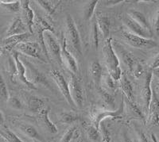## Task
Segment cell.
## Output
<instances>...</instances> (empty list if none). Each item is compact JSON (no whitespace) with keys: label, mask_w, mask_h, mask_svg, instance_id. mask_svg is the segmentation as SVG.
Masks as SVG:
<instances>
[{"label":"cell","mask_w":159,"mask_h":142,"mask_svg":"<svg viewBox=\"0 0 159 142\" xmlns=\"http://www.w3.org/2000/svg\"><path fill=\"white\" fill-rule=\"evenodd\" d=\"M27 68L29 69L30 72V81L31 83H33L35 85V83L42 85V86L45 87V88L49 89V90H52V87H51L50 83H49V80L47 79L46 76H45V74L43 72H40L38 69H36L32 64L27 62L26 63Z\"/></svg>","instance_id":"12"},{"label":"cell","mask_w":159,"mask_h":142,"mask_svg":"<svg viewBox=\"0 0 159 142\" xmlns=\"http://www.w3.org/2000/svg\"><path fill=\"white\" fill-rule=\"evenodd\" d=\"M104 81H105V85L108 87L110 90H115L117 87V85H116V81L114 80L110 76V75H107V76H104Z\"/></svg>","instance_id":"38"},{"label":"cell","mask_w":159,"mask_h":142,"mask_svg":"<svg viewBox=\"0 0 159 142\" xmlns=\"http://www.w3.org/2000/svg\"><path fill=\"white\" fill-rule=\"evenodd\" d=\"M4 123H5V118H4V115L2 112L0 110V125H2L3 126Z\"/></svg>","instance_id":"44"},{"label":"cell","mask_w":159,"mask_h":142,"mask_svg":"<svg viewBox=\"0 0 159 142\" xmlns=\"http://www.w3.org/2000/svg\"><path fill=\"white\" fill-rule=\"evenodd\" d=\"M124 112V99H122L121 103L117 110H108L104 109H98L93 108L90 111V117L92 121L93 126L99 130L100 123L103 119L107 118H122Z\"/></svg>","instance_id":"2"},{"label":"cell","mask_w":159,"mask_h":142,"mask_svg":"<svg viewBox=\"0 0 159 142\" xmlns=\"http://www.w3.org/2000/svg\"><path fill=\"white\" fill-rule=\"evenodd\" d=\"M38 5L45 11L49 17L54 15L58 7L61 4V1H50V0H38L37 1Z\"/></svg>","instance_id":"23"},{"label":"cell","mask_w":159,"mask_h":142,"mask_svg":"<svg viewBox=\"0 0 159 142\" xmlns=\"http://www.w3.org/2000/svg\"><path fill=\"white\" fill-rule=\"evenodd\" d=\"M152 139H153V140H154V142H157V139H156L155 136H154V134H152Z\"/></svg>","instance_id":"45"},{"label":"cell","mask_w":159,"mask_h":142,"mask_svg":"<svg viewBox=\"0 0 159 142\" xmlns=\"http://www.w3.org/2000/svg\"><path fill=\"white\" fill-rule=\"evenodd\" d=\"M139 139H140V141L141 142H150L149 141L148 138H147V135L145 134L142 130H139Z\"/></svg>","instance_id":"42"},{"label":"cell","mask_w":159,"mask_h":142,"mask_svg":"<svg viewBox=\"0 0 159 142\" xmlns=\"http://www.w3.org/2000/svg\"><path fill=\"white\" fill-rule=\"evenodd\" d=\"M102 72H103V69H102L101 64L98 61L92 62L90 67V74L96 83H99L102 77Z\"/></svg>","instance_id":"26"},{"label":"cell","mask_w":159,"mask_h":142,"mask_svg":"<svg viewBox=\"0 0 159 142\" xmlns=\"http://www.w3.org/2000/svg\"><path fill=\"white\" fill-rule=\"evenodd\" d=\"M1 54H2V47H0V56H1Z\"/></svg>","instance_id":"46"},{"label":"cell","mask_w":159,"mask_h":142,"mask_svg":"<svg viewBox=\"0 0 159 142\" xmlns=\"http://www.w3.org/2000/svg\"><path fill=\"white\" fill-rule=\"evenodd\" d=\"M120 37L127 45L137 49H153L157 46V43L154 40L142 38L128 31H121Z\"/></svg>","instance_id":"3"},{"label":"cell","mask_w":159,"mask_h":142,"mask_svg":"<svg viewBox=\"0 0 159 142\" xmlns=\"http://www.w3.org/2000/svg\"><path fill=\"white\" fill-rule=\"evenodd\" d=\"M150 69L153 71L155 70V69H159V53L156 56V57L154 58L153 62H152L151 65H150Z\"/></svg>","instance_id":"40"},{"label":"cell","mask_w":159,"mask_h":142,"mask_svg":"<svg viewBox=\"0 0 159 142\" xmlns=\"http://www.w3.org/2000/svg\"><path fill=\"white\" fill-rule=\"evenodd\" d=\"M82 140H83V138H82L81 131L77 128L76 131H75L74 135H73V137H72L71 142H82Z\"/></svg>","instance_id":"39"},{"label":"cell","mask_w":159,"mask_h":142,"mask_svg":"<svg viewBox=\"0 0 159 142\" xmlns=\"http://www.w3.org/2000/svg\"><path fill=\"white\" fill-rule=\"evenodd\" d=\"M128 15L132 18V19H134L135 22H137L141 26H143L144 29L148 30L149 32L153 33L150 23H149L148 21H147V18H146V16L144 15V14H143V13L140 12V11H131L129 12Z\"/></svg>","instance_id":"24"},{"label":"cell","mask_w":159,"mask_h":142,"mask_svg":"<svg viewBox=\"0 0 159 142\" xmlns=\"http://www.w3.org/2000/svg\"><path fill=\"white\" fill-rule=\"evenodd\" d=\"M111 41L112 39L111 38L105 41L104 45L102 48V52L108 74L114 80L119 81L123 72L119 66V58L113 49Z\"/></svg>","instance_id":"1"},{"label":"cell","mask_w":159,"mask_h":142,"mask_svg":"<svg viewBox=\"0 0 159 142\" xmlns=\"http://www.w3.org/2000/svg\"><path fill=\"white\" fill-rule=\"evenodd\" d=\"M66 27H67L68 34L69 38L72 43V47L74 48L75 50L79 54H82V47H81V40L80 37V33L78 31L77 27L74 20L71 15H68L66 18Z\"/></svg>","instance_id":"7"},{"label":"cell","mask_w":159,"mask_h":142,"mask_svg":"<svg viewBox=\"0 0 159 142\" xmlns=\"http://www.w3.org/2000/svg\"><path fill=\"white\" fill-rule=\"evenodd\" d=\"M77 128L78 127L76 125H73L71 127H69L67 131H66V133L62 137L61 142H71L72 137H73V135H74L75 131H76Z\"/></svg>","instance_id":"35"},{"label":"cell","mask_w":159,"mask_h":142,"mask_svg":"<svg viewBox=\"0 0 159 142\" xmlns=\"http://www.w3.org/2000/svg\"><path fill=\"white\" fill-rule=\"evenodd\" d=\"M154 29L155 32L157 33V34L159 35V10L157 11V15H156L155 19H154Z\"/></svg>","instance_id":"41"},{"label":"cell","mask_w":159,"mask_h":142,"mask_svg":"<svg viewBox=\"0 0 159 142\" xmlns=\"http://www.w3.org/2000/svg\"><path fill=\"white\" fill-rule=\"evenodd\" d=\"M152 77H153V72H149L148 73H147L146 78H145L144 85H143L141 92L145 109L147 112H149V109H150V102H151L152 99V92H153L151 88Z\"/></svg>","instance_id":"17"},{"label":"cell","mask_w":159,"mask_h":142,"mask_svg":"<svg viewBox=\"0 0 159 142\" xmlns=\"http://www.w3.org/2000/svg\"><path fill=\"white\" fill-rule=\"evenodd\" d=\"M99 93H100V96H101L102 100L103 101V103L106 104L110 108H114L115 107V99L107 91H106L103 89H100L99 90Z\"/></svg>","instance_id":"34"},{"label":"cell","mask_w":159,"mask_h":142,"mask_svg":"<svg viewBox=\"0 0 159 142\" xmlns=\"http://www.w3.org/2000/svg\"><path fill=\"white\" fill-rule=\"evenodd\" d=\"M45 38V42L46 45V49H47L48 53H49V57L56 60L57 63L59 64H61V45L58 42L57 40L52 36V33L45 32L44 34Z\"/></svg>","instance_id":"5"},{"label":"cell","mask_w":159,"mask_h":142,"mask_svg":"<svg viewBox=\"0 0 159 142\" xmlns=\"http://www.w3.org/2000/svg\"><path fill=\"white\" fill-rule=\"evenodd\" d=\"M34 24L36 25L37 33H38V44H39L41 49H42V52L46 56L48 60H51L50 57L48 53L47 49H46V45L45 42V38H44V34L45 32H50L52 33H54L53 27L47 22V20L45 18H42L40 15H36L34 18Z\"/></svg>","instance_id":"4"},{"label":"cell","mask_w":159,"mask_h":142,"mask_svg":"<svg viewBox=\"0 0 159 142\" xmlns=\"http://www.w3.org/2000/svg\"><path fill=\"white\" fill-rule=\"evenodd\" d=\"M123 1L122 0H110V1H105V5L107 6V7H111V6H115V5H117V4L120 3V2H123Z\"/></svg>","instance_id":"43"},{"label":"cell","mask_w":159,"mask_h":142,"mask_svg":"<svg viewBox=\"0 0 159 142\" xmlns=\"http://www.w3.org/2000/svg\"><path fill=\"white\" fill-rule=\"evenodd\" d=\"M18 127L21 130V131L23 132L26 136H28L30 138L37 140L38 142H47L46 140L42 137V135L38 133L36 128L33 126L32 125L26 124V123H20L18 125Z\"/></svg>","instance_id":"21"},{"label":"cell","mask_w":159,"mask_h":142,"mask_svg":"<svg viewBox=\"0 0 159 142\" xmlns=\"http://www.w3.org/2000/svg\"><path fill=\"white\" fill-rule=\"evenodd\" d=\"M120 87L127 99L130 102H134V90H133V86L131 84V82L128 79L127 76L125 74H123L120 79Z\"/></svg>","instance_id":"22"},{"label":"cell","mask_w":159,"mask_h":142,"mask_svg":"<svg viewBox=\"0 0 159 142\" xmlns=\"http://www.w3.org/2000/svg\"><path fill=\"white\" fill-rule=\"evenodd\" d=\"M61 59L62 62H65L67 65L68 69L72 72L73 75L77 73L78 72V66L76 60L73 57L72 54L70 53L67 49V42L66 39L63 37L61 42Z\"/></svg>","instance_id":"13"},{"label":"cell","mask_w":159,"mask_h":142,"mask_svg":"<svg viewBox=\"0 0 159 142\" xmlns=\"http://www.w3.org/2000/svg\"><path fill=\"white\" fill-rule=\"evenodd\" d=\"M0 135L7 142H24L21 139L18 138L15 133H13L9 129L6 127L0 130Z\"/></svg>","instance_id":"29"},{"label":"cell","mask_w":159,"mask_h":142,"mask_svg":"<svg viewBox=\"0 0 159 142\" xmlns=\"http://www.w3.org/2000/svg\"><path fill=\"white\" fill-rule=\"evenodd\" d=\"M49 108H44L43 110L38 113V122L45 130H47L51 133H57V128L55 126L54 123L49 119Z\"/></svg>","instance_id":"18"},{"label":"cell","mask_w":159,"mask_h":142,"mask_svg":"<svg viewBox=\"0 0 159 142\" xmlns=\"http://www.w3.org/2000/svg\"><path fill=\"white\" fill-rule=\"evenodd\" d=\"M27 27L24 23L23 20L20 18H15L13 20L12 23L10 25L9 29L7 31V38L11 36H15V35L23 34L27 33Z\"/></svg>","instance_id":"19"},{"label":"cell","mask_w":159,"mask_h":142,"mask_svg":"<svg viewBox=\"0 0 159 142\" xmlns=\"http://www.w3.org/2000/svg\"><path fill=\"white\" fill-rule=\"evenodd\" d=\"M14 50L17 51L19 53L24 54L25 56L37 58V59L40 60L42 61L45 62L44 58H42V54L40 53L42 49H41L39 44L36 43V42H22V43L18 44Z\"/></svg>","instance_id":"8"},{"label":"cell","mask_w":159,"mask_h":142,"mask_svg":"<svg viewBox=\"0 0 159 142\" xmlns=\"http://www.w3.org/2000/svg\"><path fill=\"white\" fill-rule=\"evenodd\" d=\"M96 22L97 23L99 30L101 32L103 38L107 40L109 38L111 30V19L107 15H102V14H97L96 17Z\"/></svg>","instance_id":"20"},{"label":"cell","mask_w":159,"mask_h":142,"mask_svg":"<svg viewBox=\"0 0 159 142\" xmlns=\"http://www.w3.org/2000/svg\"><path fill=\"white\" fill-rule=\"evenodd\" d=\"M152 99L148 112V122L150 126H159V99L154 90H152Z\"/></svg>","instance_id":"15"},{"label":"cell","mask_w":159,"mask_h":142,"mask_svg":"<svg viewBox=\"0 0 159 142\" xmlns=\"http://www.w3.org/2000/svg\"><path fill=\"white\" fill-rule=\"evenodd\" d=\"M0 6L11 13H18L21 10V1H0Z\"/></svg>","instance_id":"27"},{"label":"cell","mask_w":159,"mask_h":142,"mask_svg":"<svg viewBox=\"0 0 159 142\" xmlns=\"http://www.w3.org/2000/svg\"><path fill=\"white\" fill-rule=\"evenodd\" d=\"M80 120H81V118L74 113H63L61 115V121L62 122L67 123V124H73Z\"/></svg>","instance_id":"32"},{"label":"cell","mask_w":159,"mask_h":142,"mask_svg":"<svg viewBox=\"0 0 159 142\" xmlns=\"http://www.w3.org/2000/svg\"><path fill=\"white\" fill-rule=\"evenodd\" d=\"M70 92L72 99L76 107L82 108L84 104V90L80 83L79 79L72 74L71 77Z\"/></svg>","instance_id":"9"},{"label":"cell","mask_w":159,"mask_h":142,"mask_svg":"<svg viewBox=\"0 0 159 142\" xmlns=\"http://www.w3.org/2000/svg\"><path fill=\"white\" fill-rule=\"evenodd\" d=\"M27 103L30 110L34 112V113H38L45 108L44 107L45 101L41 98L37 97V96H29L27 99Z\"/></svg>","instance_id":"25"},{"label":"cell","mask_w":159,"mask_h":142,"mask_svg":"<svg viewBox=\"0 0 159 142\" xmlns=\"http://www.w3.org/2000/svg\"><path fill=\"white\" fill-rule=\"evenodd\" d=\"M91 40H92V46L95 49H97L99 47V28L96 22H93L91 32Z\"/></svg>","instance_id":"33"},{"label":"cell","mask_w":159,"mask_h":142,"mask_svg":"<svg viewBox=\"0 0 159 142\" xmlns=\"http://www.w3.org/2000/svg\"><path fill=\"white\" fill-rule=\"evenodd\" d=\"M30 1L28 0H22L21 1V10L22 11V16H23V22L27 27L29 33H34L33 31V26L34 25V11L31 9L30 6Z\"/></svg>","instance_id":"14"},{"label":"cell","mask_w":159,"mask_h":142,"mask_svg":"<svg viewBox=\"0 0 159 142\" xmlns=\"http://www.w3.org/2000/svg\"><path fill=\"white\" fill-rule=\"evenodd\" d=\"M123 21L125 25L127 26V29H129L131 33H134L138 36L142 37V38H147V39H151L152 37H153V33L149 32L148 30L144 29L134 19H132L129 15H126V16L123 17Z\"/></svg>","instance_id":"10"},{"label":"cell","mask_w":159,"mask_h":142,"mask_svg":"<svg viewBox=\"0 0 159 142\" xmlns=\"http://www.w3.org/2000/svg\"><path fill=\"white\" fill-rule=\"evenodd\" d=\"M8 64H9V69H10V73H11V79H12L17 76V68H16V64H15V60L12 57H9L8 59Z\"/></svg>","instance_id":"37"},{"label":"cell","mask_w":159,"mask_h":142,"mask_svg":"<svg viewBox=\"0 0 159 142\" xmlns=\"http://www.w3.org/2000/svg\"><path fill=\"white\" fill-rule=\"evenodd\" d=\"M8 103H9V106H11L13 109H15V110H21L22 109V103L21 102L18 98L17 97H11L9 98V100H8Z\"/></svg>","instance_id":"36"},{"label":"cell","mask_w":159,"mask_h":142,"mask_svg":"<svg viewBox=\"0 0 159 142\" xmlns=\"http://www.w3.org/2000/svg\"><path fill=\"white\" fill-rule=\"evenodd\" d=\"M98 3V1H91L86 5L84 11V18L86 21H89L93 16V14L96 10V5Z\"/></svg>","instance_id":"30"},{"label":"cell","mask_w":159,"mask_h":142,"mask_svg":"<svg viewBox=\"0 0 159 142\" xmlns=\"http://www.w3.org/2000/svg\"><path fill=\"white\" fill-rule=\"evenodd\" d=\"M12 56L15 60V64H16L17 76L19 78L20 81H22V83L30 89L37 90V87L34 83H31L30 79L26 77V69H25V66L23 64V63L19 60V52L15 50H13Z\"/></svg>","instance_id":"11"},{"label":"cell","mask_w":159,"mask_h":142,"mask_svg":"<svg viewBox=\"0 0 159 142\" xmlns=\"http://www.w3.org/2000/svg\"><path fill=\"white\" fill-rule=\"evenodd\" d=\"M31 35H32V33L27 32L25 33H23V34L15 35V36L6 38L2 41V48L7 51H13L18 44L29 42V39L30 38Z\"/></svg>","instance_id":"16"},{"label":"cell","mask_w":159,"mask_h":142,"mask_svg":"<svg viewBox=\"0 0 159 142\" xmlns=\"http://www.w3.org/2000/svg\"><path fill=\"white\" fill-rule=\"evenodd\" d=\"M49 74H50L52 79L56 83V84L57 85L58 88L60 89L61 94L63 95L64 98L65 99V100L67 101V103H69V106H71L73 108H76V105H75L74 102H73L72 99V96H71L69 85L68 84L67 81L65 80V77H64L61 72L58 70H52L50 71Z\"/></svg>","instance_id":"6"},{"label":"cell","mask_w":159,"mask_h":142,"mask_svg":"<svg viewBox=\"0 0 159 142\" xmlns=\"http://www.w3.org/2000/svg\"><path fill=\"white\" fill-rule=\"evenodd\" d=\"M0 99L4 102H8L9 100V92H8L7 87L1 73H0Z\"/></svg>","instance_id":"31"},{"label":"cell","mask_w":159,"mask_h":142,"mask_svg":"<svg viewBox=\"0 0 159 142\" xmlns=\"http://www.w3.org/2000/svg\"><path fill=\"white\" fill-rule=\"evenodd\" d=\"M84 128L86 136L91 141H96L99 139V130L96 129L94 126H90V125L86 124L84 126Z\"/></svg>","instance_id":"28"}]
</instances>
